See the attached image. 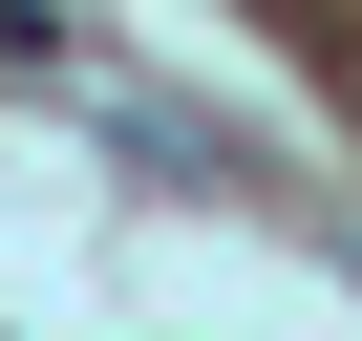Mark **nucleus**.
<instances>
[{
	"label": "nucleus",
	"instance_id": "1",
	"mask_svg": "<svg viewBox=\"0 0 362 341\" xmlns=\"http://www.w3.org/2000/svg\"><path fill=\"white\" fill-rule=\"evenodd\" d=\"M22 64H64V22H43V0H0V86H22Z\"/></svg>",
	"mask_w": 362,
	"mask_h": 341
}]
</instances>
